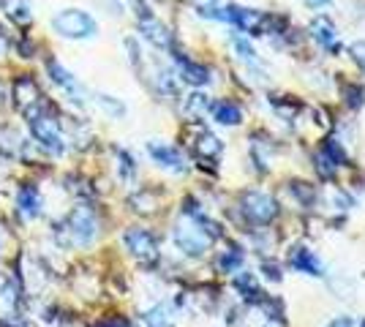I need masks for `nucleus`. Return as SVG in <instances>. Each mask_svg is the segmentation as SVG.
I'll list each match as a JSON object with an SVG mask.
<instances>
[{"mask_svg":"<svg viewBox=\"0 0 365 327\" xmlns=\"http://www.w3.org/2000/svg\"><path fill=\"white\" fill-rule=\"evenodd\" d=\"M175 246L185 254V256H202L205 251L210 249L215 237H218V227L213 221L197 213V210H188V218H182L180 224L175 227Z\"/></svg>","mask_w":365,"mask_h":327,"instance_id":"obj_1","label":"nucleus"},{"mask_svg":"<svg viewBox=\"0 0 365 327\" xmlns=\"http://www.w3.org/2000/svg\"><path fill=\"white\" fill-rule=\"evenodd\" d=\"M96 234H98V221H96L91 207H85V204L74 207L68 218L63 221V237L71 246H91Z\"/></svg>","mask_w":365,"mask_h":327,"instance_id":"obj_2","label":"nucleus"},{"mask_svg":"<svg viewBox=\"0 0 365 327\" xmlns=\"http://www.w3.org/2000/svg\"><path fill=\"white\" fill-rule=\"evenodd\" d=\"M52 31L63 38H91L98 33V25L82 9H63L61 14H55V19H52Z\"/></svg>","mask_w":365,"mask_h":327,"instance_id":"obj_3","label":"nucleus"},{"mask_svg":"<svg viewBox=\"0 0 365 327\" xmlns=\"http://www.w3.org/2000/svg\"><path fill=\"white\" fill-rule=\"evenodd\" d=\"M44 98L46 95L41 93L38 82L33 77H28V74L14 82V101H16V107H19V112H22L28 120L44 115V104H46Z\"/></svg>","mask_w":365,"mask_h":327,"instance_id":"obj_4","label":"nucleus"},{"mask_svg":"<svg viewBox=\"0 0 365 327\" xmlns=\"http://www.w3.org/2000/svg\"><path fill=\"white\" fill-rule=\"evenodd\" d=\"M31 131H33V137H36V142L44 147L46 153H52V156H61L63 150H66L61 123H58L52 115H38V118H33V120H31Z\"/></svg>","mask_w":365,"mask_h":327,"instance_id":"obj_5","label":"nucleus"},{"mask_svg":"<svg viewBox=\"0 0 365 327\" xmlns=\"http://www.w3.org/2000/svg\"><path fill=\"white\" fill-rule=\"evenodd\" d=\"M243 216L254 224H270L278 216V202L270 194L248 191V194H243Z\"/></svg>","mask_w":365,"mask_h":327,"instance_id":"obj_6","label":"nucleus"},{"mask_svg":"<svg viewBox=\"0 0 365 327\" xmlns=\"http://www.w3.org/2000/svg\"><path fill=\"white\" fill-rule=\"evenodd\" d=\"M123 243H125V249L131 251L142 265H153L158 259V240L148 229H139V227L128 229V232L123 234Z\"/></svg>","mask_w":365,"mask_h":327,"instance_id":"obj_7","label":"nucleus"},{"mask_svg":"<svg viewBox=\"0 0 365 327\" xmlns=\"http://www.w3.org/2000/svg\"><path fill=\"white\" fill-rule=\"evenodd\" d=\"M289 265L294 270H300L305 276H324V265H322V259L314 254V251L308 249H292L289 251Z\"/></svg>","mask_w":365,"mask_h":327,"instance_id":"obj_8","label":"nucleus"},{"mask_svg":"<svg viewBox=\"0 0 365 327\" xmlns=\"http://www.w3.org/2000/svg\"><path fill=\"white\" fill-rule=\"evenodd\" d=\"M148 153H150L164 170H172V172H182L185 170V158L180 156V150L178 147H172V145H158V142H150L148 145Z\"/></svg>","mask_w":365,"mask_h":327,"instance_id":"obj_9","label":"nucleus"},{"mask_svg":"<svg viewBox=\"0 0 365 327\" xmlns=\"http://www.w3.org/2000/svg\"><path fill=\"white\" fill-rule=\"evenodd\" d=\"M16 210L22 218H36L41 213V194L36 186H22L16 194Z\"/></svg>","mask_w":365,"mask_h":327,"instance_id":"obj_10","label":"nucleus"},{"mask_svg":"<svg viewBox=\"0 0 365 327\" xmlns=\"http://www.w3.org/2000/svg\"><path fill=\"white\" fill-rule=\"evenodd\" d=\"M311 36H314L324 49H338V31H335L330 16H317V19L311 22Z\"/></svg>","mask_w":365,"mask_h":327,"instance_id":"obj_11","label":"nucleus"},{"mask_svg":"<svg viewBox=\"0 0 365 327\" xmlns=\"http://www.w3.org/2000/svg\"><path fill=\"white\" fill-rule=\"evenodd\" d=\"M139 31L145 33V38L148 41H153L155 47H164L167 49L169 44H172V36H169V31L158 22V19H153V16H145L142 22H139Z\"/></svg>","mask_w":365,"mask_h":327,"instance_id":"obj_12","label":"nucleus"},{"mask_svg":"<svg viewBox=\"0 0 365 327\" xmlns=\"http://www.w3.org/2000/svg\"><path fill=\"white\" fill-rule=\"evenodd\" d=\"M0 9L14 19L16 25H28L33 19V11L28 6V0H0Z\"/></svg>","mask_w":365,"mask_h":327,"instance_id":"obj_13","label":"nucleus"},{"mask_svg":"<svg viewBox=\"0 0 365 327\" xmlns=\"http://www.w3.org/2000/svg\"><path fill=\"white\" fill-rule=\"evenodd\" d=\"M215 120L221 125H237L243 120V109L237 107L235 101H221V104H215Z\"/></svg>","mask_w":365,"mask_h":327,"instance_id":"obj_14","label":"nucleus"},{"mask_svg":"<svg viewBox=\"0 0 365 327\" xmlns=\"http://www.w3.org/2000/svg\"><path fill=\"white\" fill-rule=\"evenodd\" d=\"M46 71H49L52 82H58L61 88L71 90V93H79V85H76V79L71 77V71H66V68H63V66L58 61H49V63H46Z\"/></svg>","mask_w":365,"mask_h":327,"instance_id":"obj_15","label":"nucleus"},{"mask_svg":"<svg viewBox=\"0 0 365 327\" xmlns=\"http://www.w3.org/2000/svg\"><path fill=\"white\" fill-rule=\"evenodd\" d=\"M178 61H180L182 79H185V82H191V85H205V82H210V71H207L205 66H197V63H191V61H182V58H178Z\"/></svg>","mask_w":365,"mask_h":327,"instance_id":"obj_16","label":"nucleus"},{"mask_svg":"<svg viewBox=\"0 0 365 327\" xmlns=\"http://www.w3.org/2000/svg\"><path fill=\"white\" fill-rule=\"evenodd\" d=\"M145 325H148V327H175V319H172L169 306H155L153 311H148V316H145Z\"/></svg>","mask_w":365,"mask_h":327,"instance_id":"obj_17","label":"nucleus"},{"mask_svg":"<svg viewBox=\"0 0 365 327\" xmlns=\"http://www.w3.org/2000/svg\"><path fill=\"white\" fill-rule=\"evenodd\" d=\"M235 284H237V289H240V292H245L243 297H248V300H254V303H259V300H262V289H259L257 279H254L251 273H240Z\"/></svg>","mask_w":365,"mask_h":327,"instance_id":"obj_18","label":"nucleus"},{"mask_svg":"<svg viewBox=\"0 0 365 327\" xmlns=\"http://www.w3.org/2000/svg\"><path fill=\"white\" fill-rule=\"evenodd\" d=\"M197 150H199V156L202 158H218L224 147H221V142L215 140L213 134H202L199 142H197Z\"/></svg>","mask_w":365,"mask_h":327,"instance_id":"obj_19","label":"nucleus"},{"mask_svg":"<svg viewBox=\"0 0 365 327\" xmlns=\"http://www.w3.org/2000/svg\"><path fill=\"white\" fill-rule=\"evenodd\" d=\"M16 306V286L9 279H0V308L11 311Z\"/></svg>","mask_w":365,"mask_h":327,"instance_id":"obj_20","label":"nucleus"},{"mask_svg":"<svg viewBox=\"0 0 365 327\" xmlns=\"http://www.w3.org/2000/svg\"><path fill=\"white\" fill-rule=\"evenodd\" d=\"M240 265H243V254H240L237 249H232V251H227V254H221V256H218V267H221L224 273H235Z\"/></svg>","mask_w":365,"mask_h":327,"instance_id":"obj_21","label":"nucleus"},{"mask_svg":"<svg viewBox=\"0 0 365 327\" xmlns=\"http://www.w3.org/2000/svg\"><path fill=\"white\" fill-rule=\"evenodd\" d=\"M207 95H202V93H194V95H188V101H185V112H191V115H205L207 112Z\"/></svg>","mask_w":365,"mask_h":327,"instance_id":"obj_22","label":"nucleus"},{"mask_svg":"<svg viewBox=\"0 0 365 327\" xmlns=\"http://www.w3.org/2000/svg\"><path fill=\"white\" fill-rule=\"evenodd\" d=\"M335 167H338V164H335L333 158L327 156L324 150H322V153H317V170H319L322 175H324V177H330V175H335Z\"/></svg>","mask_w":365,"mask_h":327,"instance_id":"obj_23","label":"nucleus"},{"mask_svg":"<svg viewBox=\"0 0 365 327\" xmlns=\"http://www.w3.org/2000/svg\"><path fill=\"white\" fill-rule=\"evenodd\" d=\"M235 47H237V52H240V58H245V61H257V52H254V47L251 44H245V38H235Z\"/></svg>","mask_w":365,"mask_h":327,"instance_id":"obj_24","label":"nucleus"},{"mask_svg":"<svg viewBox=\"0 0 365 327\" xmlns=\"http://www.w3.org/2000/svg\"><path fill=\"white\" fill-rule=\"evenodd\" d=\"M346 104H349L351 109L363 107V88H349V90H346Z\"/></svg>","mask_w":365,"mask_h":327,"instance_id":"obj_25","label":"nucleus"},{"mask_svg":"<svg viewBox=\"0 0 365 327\" xmlns=\"http://www.w3.org/2000/svg\"><path fill=\"white\" fill-rule=\"evenodd\" d=\"M98 104H101V107L107 109V112H112L115 118H120L123 112H125V109H123V104H115V101H112L109 95H98Z\"/></svg>","mask_w":365,"mask_h":327,"instance_id":"obj_26","label":"nucleus"},{"mask_svg":"<svg viewBox=\"0 0 365 327\" xmlns=\"http://www.w3.org/2000/svg\"><path fill=\"white\" fill-rule=\"evenodd\" d=\"M351 55H354V61H357L365 68V41L354 44V47H351Z\"/></svg>","mask_w":365,"mask_h":327,"instance_id":"obj_27","label":"nucleus"},{"mask_svg":"<svg viewBox=\"0 0 365 327\" xmlns=\"http://www.w3.org/2000/svg\"><path fill=\"white\" fill-rule=\"evenodd\" d=\"M327 327H354V322H351L349 316H338V319H333Z\"/></svg>","mask_w":365,"mask_h":327,"instance_id":"obj_28","label":"nucleus"},{"mask_svg":"<svg viewBox=\"0 0 365 327\" xmlns=\"http://www.w3.org/2000/svg\"><path fill=\"white\" fill-rule=\"evenodd\" d=\"M6 49H9V38H6V33L0 31V55H3Z\"/></svg>","mask_w":365,"mask_h":327,"instance_id":"obj_29","label":"nucleus"},{"mask_svg":"<svg viewBox=\"0 0 365 327\" xmlns=\"http://www.w3.org/2000/svg\"><path fill=\"white\" fill-rule=\"evenodd\" d=\"M308 6H324V3H330V0H305Z\"/></svg>","mask_w":365,"mask_h":327,"instance_id":"obj_30","label":"nucleus"},{"mask_svg":"<svg viewBox=\"0 0 365 327\" xmlns=\"http://www.w3.org/2000/svg\"><path fill=\"white\" fill-rule=\"evenodd\" d=\"M0 254H3V229H0Z\"/></svg>","mask_w":365,"mask_h":327,"instance_id":"obj_31","label":"nucleus"},{"mask_svg":"<svg viewBox=\"0 0 365 327\" xmlns=\"http://www.w3.org/2000/svg\"><path fill=\"white\" fill-rule=\"evenodd\" d=\"M109 327H128V325H109Z\"/></svg>","mask_w":365,"mask_h":327,"instance_id":"obj_32","label":"nucleus"},{"mask_svg":"<svg viewBox=\"0 0 365 327\" xmlns=\"http://www.w3.org/2000/svg\"><path fill=\"white\" fill-rule=\"evenodd\" d=\"M360 327H365V319H363V325H360Z\"/></svg>","mask_w":365,"mask_h":327,"instance_id":"obj_33","label":"nucleus"}]
</instances>
